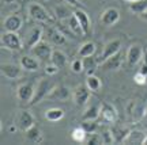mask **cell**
<instances>
[{"mask_svg": "<svg viewBox=\"0 0 147 145\" xmlns=\"http://www.w3.org/2000/svg\"><path fill=\"white\" fill-rule=\"evenodd\" d=\"M74 15L76 16V19H78L79 25H80L82 30H83L84 35L90 34V19H89V15H87L83 10H80V8H76V10L74 11Z\"/></svg>", "mask_w": 147, "mask_h": 145, "instance_id": "cell-17", "label": "cell"}, {"mask_svg": "<svg viewBox=\"0 0 147 145\" xmlns=\"http://www.w3.org/2000/svg\"><path fill=\"white\" fill-rule=\"evenodd\" d=\"M55 14H56V18L59 21H64V19H68L74 12L69 11L67 5H57V7H55Z\"/></svg>", "mask_w": 147, "mask_h": 145, "instance_id": "cell-30", "label": "cell"}, {"mask_svg": "<svg viewBox=\"0 0 147 145\" xmlns=\"http://www.w3.org/2000/svg\"><path fill=\"white\" fill-rule=\"evenodd\" d=\"M139 16H140V18H142L143 21H146V22H147V11H146V12H143L142 15H139Z\"/></svg>", "mask_w": 147, "mask_h": 145, "instance_id": "cell-41", "label": "cell"}, {"mask_svg": "<svg viewBox=\"0 0 147 145\" xmlns=\"http://www.w3.org/2000/svg\"><path fill=\"white\" fill-rule=\"evenodd\" d=\"M94 52H95V43L94 42H91V41H89V42H84L82 46L79 47V52H78V54H79V57H89V56H93L94 54Z\"/></svg>", "mask_w": 147, "mask_h": 145, "instance_id": "cell-27", "label": "cell"}, {"mask_svg": "<svg viewBox=\"0 0 147 145\" xmlns=\"http://www.w3.org/2000/svg\"><path fill=\"white\" fill-rule=\"evenodd\" d=\"M25 137H26V140L29 142H32V144H40L42 141V133H41V129L36 126V125H33L32 128H29V129L25 130Z\"/></svg>", "mask_w": 147, "mask_h": 145, "instance_id": "cell-18", "label": "cell"}, {"mask_svg": "<svg viewBox=\"0 0 147 145\" xmlns=\"http://www.w3.org/2000/svg\"><path fill=\"white\" fill-rule=\"evenodd\" d=\"M69 96H71V91H69L68 87H65V86H56V87H53L51 90V92L48 94V99H51V100H60V102H65V100H68Z\"/></svg>", "mask_w": 147, "mask_h": 145, "instance_id": "cell-11", "label": "cell"}, {"mask_svg": "<svg viewBox=\"0 0 147 145\" xmlns=\"http://www.w3.org/2000/svg\"><path fill=\"white\" fill-rule=\"evenodd\" d=\"M143 56H144V50H143L142 45L139 43H135V45H131L128 47L127 50V54H125V58H127V62L134 67L140 62V60H143Z\"/></svg>", "mask_w": 147, "mask_h": 145, "instance_id": "cell-5", "label": "cell"}, {"mask_svg": "<svg viewBox=\"0 0 147 145\" xmlns=\"http://www.w3.org/2000/svg\"><path fill=\"white\" fill-rule=\"evenodd\" d=\"M71 69H72V72L75 73H80L84 71V67H83V60H80V58H76V60H74L71 62Z\"/></svg>", "mask_w": 147, "mask_h": 145, "instance_id": "cell-35", "label": "cell"}, {"mask_svg": "<svg viewBox=\"0 0 147 145\" xmlns=\"http://www.w3.org/2000/svg\"><path fill=\"white\" fill-rule=\"evenodd\" d=\"M134 82L139 86H143V84L147 83V76L146 75H143L142 72H136L135 73V76H134Z\"/></svg>", "mask_w": 147, "mask_h": 145, "instance_id": "cell-37", "label": "cell"}, {"mask_svg": "<svg viewBox=\"0 0 147 145\" xmlns=\"http://www.w3.org/2000/svg\"><path fill=\"white\" fill-rule=\"evenodd\" d=\"M101 114V104L93 103L84 110V113L82 114V121H95Z\"/></svg>", "mask_w": 147, "mask_h": 145, "instance_id": "cell-21", "label": "cell"}, {"mask_svg": "<svg viewBox=\"0 0 147 145\" xmlns=\"http://www.w3.org/2000/svg\"><path fill=\"white\" fill-rule=\"evenodd\" d=\"M27 14L37 22H44V23H53L55 22L53 16L42 5L37 4V3H30L27 5Z\"/></svg>", "mask_w": 147, "mask_h": 145, "instance_id": "cell-1", "label": "cell"}, {"mask_svg": "<svg viewBox=\"0 0 147 145\" xmlns=\"http://www.w3.org/2000/svg\"><path fill=\"white\" fill-rule=\"evenodd\" d=\"M64 1H65L68 5H72V7H76V8H79V7H80L79 0H64Z\"/></svg>", "mask_w": 147, "mask_h": 145, "instance_id": "cell-39", "label": "cell"}, {"mask_svg": "<svg viewBox=\"0 0 147 145\" xmlns=\"http://www.w3.org/2000/svg\"><path fill=\"white\" fill-rule=\"evenodd\" d=\"M100 117L105 121L106 124H115L116 121H117V111H116V109L110 103L104 102V103H101Z\"/></svg>", "mask_w": 147, "mask_h": 145, "instance_id": "cell-13", "label": "cell"}, {"mask_svg": "<svg viewBox=\"0 0 147 145\" xmlns=\"http://www.w3.org/2000/svg\"><path fill=\"white\" fill-rule=\"evenodd\" d=\"M80 126L87 132V134H90V133H94L95 132V129H97V122H95V121H83Z\"/></svg>", "mask_w": 147, "mask_h": 145, "instance_id": "cell-34", "label": "cell"}, {"mask_svg": "<svg viewBox=\"0 0 147 145\" xmlns=\"http://www.w3.org/2000/svg\"><path fill=\"white\" fill-rule=\"evenodd\" d=\"M51 62L55 64V65H57L59 68H63L67 64V56H65V53L59 50V49L53 50L52 56H51Z\"/></svg>", "mask_w": 147, "mask_h": 145, "instance_id": "cell-25", "label": "cell"}, {"mask_svg": "<svg viewBox=\"0 0 147 145\" xmlns=\"http://www.w3.org/2000/svg\"><path fill=\"white\" fill-rule=\"evenodd\" d=\"M144 118H146V119H147V110H146V115H144Z\"/></svg>", "mask_w": 147, "mask_h": 145, "instance_id": "cell-44", "label": "cell"}, {"mask_svg": "<svg viewBox=\"0 0 147 145\" xmlns=\"http://www.w3.org/2000/svg\"><path fill=\"white\" fill-rule=\"evenodd\" d=\"M48 34H49V39L55 43V45H59V46H63L67 43V37L64 35L59 29H48Z\"/></svg>", "mask_w": 147, "mask_h": 145, "instance_id": "cell-22", "label": "cell"}, {"mask_svg": "<svg viewBox=\"0 0 147 145\" xmlns=\"http://www.w3.org/2000/svg\"><path fill=\"white\" fill-rule=\"evenodd\" d=\"M1 45L5 49H10L14 52H19L23 49V43H22L21 37L16 34V31H5L1 35Z\"/></svg>", "mask_w": 147, "mask_h": 145, "instance_id": "cell-2", "label": "cell"}, {"mask_svg": "<svg viewBox=\"0 0 147 145\" xmlns=\"http://www.w3.org/2000/svg\"><path fill=\"white\" fill-rule=\"evenodd\" d=\"M121 45H123L121 39H112V41H109L105 46H104V50H102L100 58H98V62H101V64H102L106 58L112 57L113 54H116L117 52H120V50H121Z\"/></svg>", "mask_w": 147, "mask_h": 145, "instance_id": "cell-9", "label": "cell"}, {"mask_svg": "<svg viewBox=\"0 0 147 145\" xmlns=\"http://www.w3.org/2000/svg\"><path fill=\"white\" fill-rule=\"evenodd\" d=\"M90 95H91V91L89 90V87L86 84H79L78 87L74 90L72 99H74V102H75V104L84 106V104L89 103Z\"/></svg>", "mask_w": 147, "mask_h": 145, "instance_id": "cell-4", "label": "cell"}, {"mask_svg": "<svg viewBox=\"0 0 147 145\" xmlns=\"http://www.w3.org/2000/svg\"><path fill=\"white\" fill-rule=\"evenodd\" d=\"M52 88H53V84H52L51 80H48V79H41V80L38 82V84H37L34 96H33V99L30 100V103L29 104H36V103H38L41 99L47 98L48 94L51 92Z\"/></svg>", "mask_w": 147, "mask_h": 145, "instance_id": "cell-3", "label": "cell"}, {"mask_svg": "<svg viewBox=\"0 0 147 145\" xmlns=\"http://www.w3.org/2000/svg\"><path fill=\"white\" fill-rule=\"evenodd\" d=\"M59 69L60 68L57 67V65H55V64H48L47 67H45V72H47V75H56V73L59 72Z\"/></svg>", "mask_w": 147, "mask_h": 145, "instance_id": "cell-38", "label": "cell"}, {"mask_svg": "<svg viewBox=\"0 0 147 145\" xmlns=\"http://www.w3.org/2000/svg\"><path fill=\"white\" fill-rule=\"evenodd\" d=\"M86 144L89 145H97V144H104L102 141V136L98 134V133H90L89 137L86 138Z\"/></svg>", "mask_w": 147, "mask_h": 145, "instance_id": "cell-33", "label": "cell"}, {"mask_svg": "<svg viewBox=\"0 0 147 145\" xmlns=\"http://www.w3.org/2000/svg\"><path fill=\"white\" fill-rule=\"evenodd\" d=\"M23 25V19L21 15H8L3 22L5 31H18Z\"/></svg>", "mask_w": 147, "mask_h": 145, "instance_id": "cell-16", "label": "cell"}, {"mask_svg": "<svg viewBox=\"0 0 147 145\" xmlns=\"http://www.w3.org/2000/svg\"><path fill=\"white\" fill-rule=\"evenodd\" d=\"M42 34H44V30H42V27H34L30 33V37H29V39H27V47L29 49H32L34 45H37L38 42L41 41L42 38Z\"/></svg>", "mask_w": 147, "mask_h": 145, "instance_id": "cell-23", "label": "cell"}, {"mask_svg": "<svg viewBox=\"0 0 147 145\" xmlns=\"http://www.w3.org/2000/svg\"><path fill=\"white\" fill-rule=\"evenodd\" d=\"M146 133H143L140 130H131L127 137L124 138V144H144V138H146Z\"/></svg>", "mask_w": 147, "mask_h": 145, "instance_id": "cell-20", "label": "cell"}, {"mask_svg": "<svg viewBox=\"0 0 147 145\" xmlns=\"http://www.w3.org/2000/svg\"><path fill=\"white\" fill-rule=\"evenodd\" d=\"M68 21V27L72 30V33L75 34V35H80V37H83L84 34H83V30H82V27H80V25H79V22H78V19H76V16L74 15H71L67 19Z\"/></svg>", "mask_w": 147, "mask_h": 145, "instance_id": "cell-29", "label": "cell"}, {"mask_svg": "<svg viewBox=\"0 0 147 145\" xmlns=\"http://www.w3.org/2000/svg\"><path fill=\"white\" fill-rule=\"evenodd\" d=\"M123 60H124V53L121 52H117L116 54H113L112 57L106 58L105 61L102 62V68L105 71H117L120 69L121 64H123Z\"/></svg>", "mask_w": 147, "mask_h": 145, "instance_id": "cell-12", "label": "cell"}, {"mask_svg": "<svg viewBox=\"0 0 147 145\" xmlns=\"http://www.w3.org/2000/svg\"><path fill=\"white\" fill-rule=\"evenodd\" d=\"M102 141L104 144H115L116 140H115V136H113V132L112 130H105L102 132Z\"/></svg>", "mask_w": 147, "mask_h": 145, "instance_id": "cell-36", "label": "cell"}, {"mask_svg": "<svg viewBox=\"0 0 147 145\" xmlns=\"http://www.w3.org/2000/svg\"><path fill=\"white\" fill-rule=\"evenodd\" d=\"M1 75L10 80H16L23 76V68L18 67L16 64H1Z\"/></svg>", "mask_w": 147, "mask_h": 145, "instance_id": "cell-10", "label": "cell"}, {"mask_svg": "<svg viewBox=\"0 0 147 145\" xmlns=\"http://www.w3.org/2000/svg\"><path fill=\"white\" fill-rule=\"evenodd\" d=\"M125 3H134V1H136V0H124Z\"/></svg>", "mask_w": 147, "mask_h": 145, "instance_id": "cell-42", "label": "cell"}, {"mask_svg": "<svg viewBox=\"0 0 147 145\" xmlns=\"http://www.w3.org/2000/svg\"><path fill=\"white\" fill-rule=\"evenodd\" d=\"M119 21H120V12H119L117 8H113V7L105 10L101 15V22L105 26H113Z\"/></svg>", "mask_w": 147, "mask_h": 145, "instance_id": "cell-14", "label": "cell"}, {"mask_svg": "<svg viewBox=\"0 0 147 145\" xmlns=\"http://www.w3.org/2000/svg\"><path fill=\"white\" fill-rule=\"evenodd\" d=\"M129 11L136 15H142L147 11V0H136L134 3H129Z\"/></svg>", "mask_w": 147, "mask_h": 145, "instance_id": "cell-28", "label": "cell"}, {"mask_svg": "<svg viewBox=\"0 0 147 145\" xmlns=\"http://www.w3.org/2000/svg\"><path fill=\"white\" fill-rule=\"evenodd\" d=\"M127 113L134 121H140L146 115V107L139 100H131L127 104Z\"/></svg>", "mask_w": 147, "mask_h": 145, "instance_id": "cell-6", "label": "cell"}, {"mask_svg": "<svg viewBox=\"0 0 147 145\" xmlns=\"http://www.w3.org/2000/svg\"><path fill=\"white\" fill-rule=\"evenodd\" d=\"M30 52H32V54H34L36 57L47 61V60H51V56H52V53H53V49H52V46H51L48 42L40 41L37 45H34V46L30 49Z\"/></svg>", "mask_w": 147, "mask_h": 145, "instance_id": "cell-7", "label": "cell"}, {"mask_svg": "<svg viewBox=\"0 0 147 145\" xmlns=\"http://www.w3.org/2000/svg\"><path fill=\"white\" fill-rule=\"evenodd\" d=\"M144 144H147V136H146V138H144Z\"/></svg>", "mask_w": 147, "mask_h": 145, "instance_id": "cell-43", "label": "cell"}, {"mask_svg": "<svg viewBox=\"0 0 147 145\" xmlns=\"http://www.w3.org/2000/svg\"><path fill=\"white\" fill-rule=\"evenodd\" d=\"M64 117V110L59 109V107H53V109L47 110L45 113V118L49 121V122H57Z\"/></svg>", "mask_w": 147, "mask_h": 145, "instance_id": "cell-26", "label": "cell"}, {"mask_svg": "<svg viewBox=\"0 0 147 145\" xmlns=\"http://www.w3.org/2000/svg\"><path fill=\"white\" fill-rule=\"evenodd\" d=\"M139 72H142L143 75H146L147 76V62H143L142 67L139 68Z\"/></svg>", "mask_w": 147, "mask_h": 145, "instance_id": "cell-40", "label": "cell"}, {"mask_svg": "<svg viewBox=\"0 0 147 145\" xmlns=\"http://www.w3.org/2000/svg\"><path fill=\"white\" fill-rule=\"evenodd\" d=\"M34 92H36V87L34 84L27 82V83L21 84L18 90H16V96L21 102H25V103H30V100L34 96Z\"/></svg>", "mask_w": 147, "mask_h": 145, "instance_id": "cell-8", "label": "cell"}, {"mask_svg": "<svg viewBox=\"0 0 147 145\" xmlns=\"http://www.w3.org/2000/svg\"><path fill=\"white\" fill-rule=\"evenodd\" d=\"M16 122H18V125H19V128H21L22 130H26V129H29V128H32L33 125H36V118H34V115H33L30 111L21 110L19 114H18Z\"/></svg>", "mask_w": 147, "mask_h": 145, "instance_id": "cell-15", "label": "cell"}, {"mask_svg": "<svg viewBox=\"0 0 147 145\" xmlns=\"http://www.w3.org/2000/svg\"><path fill=\"white\" fill-rule=\"evenodd\" d=\"M71 137H72V140L76 141V142H86V138H87V132H86L82 126H79V128H75V129L72 130Z\"/></svg>", "mask_w": 147, "mask_h": 145, "instance_id": "cell-32", "label": "cell"}, {"mask_svg": "<svg viewBox=\"0 0 147 145\" xmlns=\"http://www.w3.org/2000/svg\"><path fill=\"white\" fill-rule=\"evenodd\" d=\"M83 67H84V72L87 73V76L90 75H94L95 69H97V64H98V60L94 57V56H89V57H83Z\"/></svg>", "mask_w": 147, "mask_h": 145, "instance_id": "cell-24", "label": "cell"}, {"mask_svg": "<svg viewBox=\"0 0 147 145\" xmlns=\"http://www.w3.org/2000/svg\"><path fill=\"white\" fill-rule=\"evenodd\" d=\"M86 86L89 87V90L91 92H97V91H100L101 88V80L97 76H94V75H90L86 79Z\"/></svg>", "mask_w": 147, "mask_h": 145, "instance_id": "cell-31", "label": "cell"}, {"mask_svg": "<svg viewBox=\"0 0 147 145\" xmlns=\"http://www.w3.org/2000/svg\"><path fill=\"white\" fill-rule=\"evenodd\" d=\"M21 62V67L25 69V71H29V72H34V71H38L40 69V62L38 60L32 56H23L19 60Z\"/></svg>", "mask_w": 147, "mask_h": 145, "instance_id": "cell-19", "label": "cell"}]
</instances>
